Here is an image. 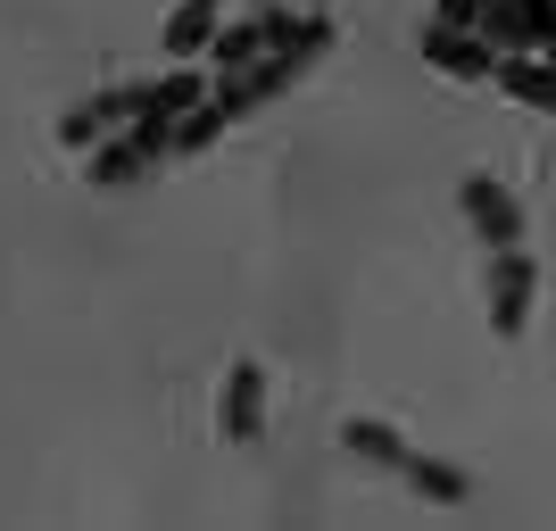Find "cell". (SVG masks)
<instances>
[{"label":"cell","instance_id":"obj_1","mask_svg":"<svg viewBox=\"0 0 556 531\" xmlns=\"http://www.w3.org/2000/svg\"><path fill=\"white\" fill-rule=\"evenodd\" d=\"M341 448H349V457H366V465H382V473H399V482L416 490V498H432V507H465V498H473V473L424 457L407 432H391V423H374V416H349Z\"/></svg>","mask_w":556,"mask_h":531},{"label":"cell","instance_id":"obj_2","mask_svg":"<svg viewBox=\"0 0 556 531\" xmlns=\"http://www.w3.org/2000/svg\"><path fill=\"white\" fill-rule=\"evenodd\" d=\"M159 159H175V116H134V125H116V134L92 150V191L141 184Z\"/></svg>","mask_w":556,"mask_h":531},{"label":"cell","instance_id":"obj_3","mask_svg":"<svg viewBox=\"0 0 556 531\" xmlns=\"http://www.w3.org/2000/svg\"><path fill=\"white\" fill-rule=\"evenodd\" d=\"M332 50V17H300V34L282 50H266V67H241V92H250V109H266V100H282L291 84H300L316 59Z\"/></svg>","mask_w":556,"mask_h":531},{"label":"cell","instance_id":"obj_4","mask_svg":"<svg viewBox=\"0 0 556 531\" xmlns=\"http://www.w3.org/2000/svg\"><path fill=\"white\" fill-rule=\"evenodd\" d=\"M532 300H540V266L515 250H490V332L498 341H523V324H532Z\"/></svg>","mask_w":556,"mask_h":531},{"label":"cell","instance_id":"obj_5","mask_svg":"<svg viewBox=\"0 0 556 531\" xmlns=\"http://www.w3.org/2000/svg\"><path fill=\"white\" fill-rule=\"evenodd\" d=\"M457 200H465V225L482 232V250H515L523 241V208H515V191L498 175H465Z\"/></svg>","mask_w":556,"mask_h":531},{"label":"cell","instance_id":"obj_6","mask_svg":"<svg viewBox=\"0 0 556 531\" xmlns=\"http://www.w3.org/2000/svg\"><path fill=\"white\" fill-rule=\"evenodd\" d=\"M134 116H141V84H116V92H92L84 109L59 116V141H67V150H100V141H109L116 125H134Z\"/></svg>","mask_w":556,"mask_h":531},{"label":"cell","instance_id":"obj_7","mask_svg":"<svg viewBox=\"0 0 556 531\" xmlns=\"http://www.w3.org/2000/svg\"><path fill=\"white\" fill-rule=\"evenodd\" d=\"M257 423H266V374H257V357H241V366L225 374V399H216V432H225L232 448H250Z\"/></svg>","mask_w":556,"mask_h":531},{"label":"cell","instance_id":"obj_8","mask_svg":"<svg viewBox=\"0 0 556 531\" xmlns=\"http://www.w3.org/2000/svg\"><path fill=\"white\" fill-rule=\"evenodd\" d=\"M482 34L507 42V50H548L556 42V0H490Z\"/></svg>","mask_w":556,"mask_h":531},{"label":"cell","instance_id":"obj_9","mask_svg":"<svg viewBox=\"0 0 556 531\" xmlns=\"http://www.w3.org/2000/svg\"><path fill=\"white\" fill-rule=\"evenodd\" d=\"M424 59H432L441 75H465V84H473V75L498 67V42H490V34H473V25H441V17H432V34H424Z\"/></svg>","mask_w":556,"mask_h":531},{"label":"cell","instance_id":"obj_10","mask_svg":"<svg viewBox=\"0 0 556 531\" xmlns=\"http://www.w3.org/2000/svg\"><path fill=\"white\" fill-rule=\"evenodd\" d=\"M490 84L507 100H523V109H556V67L548 59H523V50H498V67H490Z\"/></svg>","mask_w":556,"mask_h":531},{"label":"cell","instance_id":"obj_11","mask_svg":"<svg viewBox=\"0 0 556 531\" xmlns=\"http://www.w3.org/2000/svg\"><path fill=\"white\" fill-rule=\"evenodd\" d=\"M208 42H216V0H184L166 17V59H208Z\"/></svg>","mask_w":556,"mask_h":531},{"label":"cell","instance_id":"obj_12","mask_svg":"<svg viewBox=\"0 0 556 531\" xmlns=\"http://www.w3.org/2000/svg\"><path fill=\"white\" fill-rule=\"evenodd\" d=\"M191 100H208V84L191 67H175V75H159V84H141V116H184Z\"/></svg>","mask_w":556,"mask_h":531},{"label":"cell","instance_id":"obj_13","mask_svg":"<svg viewBox=\"0 0 556 531\" xmlns=\"http://www.w3.org/2000/svg\"><path fill=\"white\" fill-rule=\"evenodd\" d=\"M257 17L250 25H216V42H208V67H225V75H241V67H257Z\"/></svg>","mask_w":556,"mask_h":531},{"label":"cell","instance_id":"obj_14","mask_svg":"<svg viewBox=\"0 0 556 531\" xmlns=\"http://www.w3.org/2000/svg\"><path fill=\"white\" fill-rule=\"evenodd\" d=\"M291 34H300V17H291V9H257V42H266V50H282Z\"/></svg>","mask_w":556,"mask_h":531},{"label":"cell","instance_id":"obj_15","mask_svg":"<svg viewBox=\"0 0 556 531\" xmlns=\"http://www.w3.org/2000/svg\"><path fill=\"white\" fill-rule=\"evenodd\" d=\"M490 0H441V25H482Z\"/></svg>","mask_w":556,"mask_h":531},{"label":"cell","instance_id":"obj_16","mask_svg":"<svg viewBox=\"0 0 556 531\" xmlns=\"http://www.w3.org/2000/svg\"><path fill=\"white\" fill-rule=\"evenodd\" d=\"M548 67H556V42H548Z\"/></svg>","mask_w":556,"mask_h":531},{"label":"cell","instance_id":"obj_17","mask_svg":"<svg viewBox=\"0 0 556 531\" xmlns=\"http://www.w3.org/2000/svg\"><path fill=\"white\" fill-rule=\"evenodd\" d=\"M216 9H225V0H216Z\"/></svg>","mask_w":556,"mask_h":531}]
</instances>
